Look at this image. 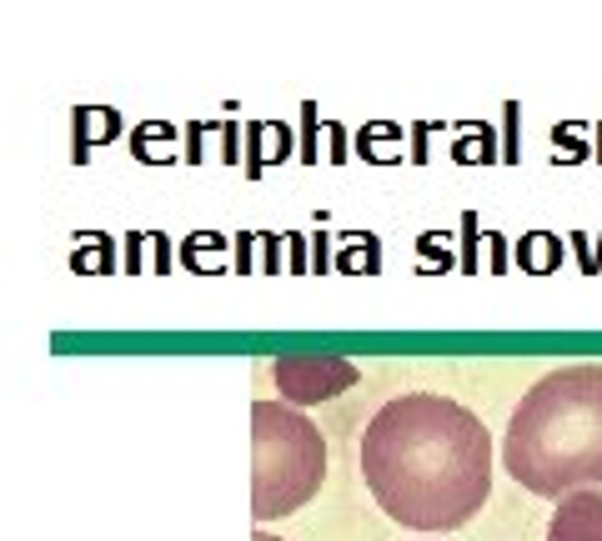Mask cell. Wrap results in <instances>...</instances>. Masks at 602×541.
Masks as SVG:
<instances>
[{
    "label": "cell",
    "instance_id": "cell-6",
    "mask_svg": "<svg viewBox=\"0 0 602 541\" xmlns=\"http://www.w3.org/2000/svg\"><path fill=\"white\" fill-rule=\"evenodd\" d=\"M251 541H281V536H266V531H261V526H256V536H251Z\"/></svg>",
    "mask_w": 602,
    "mask_h": 541
},
{
    "label": "cell",
    "instance_id": "cell-2",
    "mask_svg": "<svg viewBox=\"0 0 602 541\" xmlns=\"http://www.w3.org/2000/svg\"><path fill=\"white\" fill-rule=\"evenodd\" d=\"M502 466L537 496L602 486V366L547 371L507 421Z\"/></svg>",
    "mask_w": 602,
    "mask_h": 541
},
{
    "label": "cell",
    "instance_id": "cell-4",
    "mask_svg": "<svg viewBox=\"0 0 602 541\" xmlns=\"http://www.w3.org/2000/svg\"><path fill=\"white\" fill-rule=\"evenodd\" d=\"M352 381H357V366L342 361V356H286V361H276V386L291 401H327L332 391H342Z\"/></svg>",
    "mask_w": 602,
    "mask_h": 541
},
{
    "label": "cell",
    "instance_id": "cell-5",
    "mask_svg": "<svg viewBox=\"0 0 602 541\" xmlns=\"http://www.w3.org/2000/svg\"><path fill=\"white\" fill-rule=\"evenodd\" d=\"M547 541H602V491H572L547 521Z\"/></svg>",
    "mask_w": 602,
    "mask_h": 541
},
{
    "label": "cell",
    "instance_id": "cell-1",
    "mask_svg": "<svg viewBox=\"0 0 602 541\" xmlns=\"http://www.w3.org/2000/svg\"><path fill=\"white\" fill-rule=\"evenodd\" d=\"M362 471L392 521L457 531L492 491V431L452 396L407 391L372 416Z\"/></svg>",
    "mask_w": 602,
    "mask_h": 541
},
{
    "label": "cell",
    "instance_id": "cell-3",
    "mask_svg": "<svg viewBox=\"0 0 602 541\" xmlns=\"http://www.w3.org/2000/svg\"><path fill=\"white\" fill-rule=\"evenodd\" d=\"M327 476L322 431L286 401L251 406V516L256 526L312 501Z\"/></svg>",
    "mask_w": 602,
    "mask_h": 541
}]
</instances>
